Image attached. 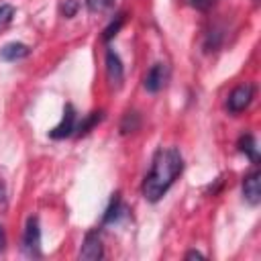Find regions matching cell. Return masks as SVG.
Listing matches in <instances>:
<instances>
[{
  "instance_id": "30bf717a",
  "label": "cell",
  "mask_w": 261,
  "mask_h": 261,
  "mask_svg": "<svg viewBox=\"0 0 261 261\" xmlns=\"http://www.w3.org/2000/svg\"><path fill=\"white\" fill-rule=\"evenodd\" d=\"M237 147H239V151L241 153H245L255 165L259 163V151H257V141H255V137L251 135V133H245V135H241V139H239V143H237Z\"/></svg>"
},
{
  "instance_id": "ffe728a7",
  "label": "cell",
  "mask_w": 261,
  "mask_h": 261,
  "mask_svg": "<svg viewBox=\"0 0 261 261\" xmlns=\"http://www.w3.org/2000/svg\"><path fill=\"white\" fill-rule=\"evenodd\" d=\"M6 202V188H4V184H0V204H4Z\"/></svg>"
},
{
  "instance_id": "3957f363",
  "label": "cell",
  "mask_w": 261,
  "mask_h": 261,
  "mask_svg": "<svg viewBox=\"0 0 261 261\" xmlns=\"http://www.w3.org/2000/svg\"><path fill=\"white\" fill-rule=\"evenodd\" d=\"M22 251L29 257H41V228H39V218L31 216L24 226L22 234Z\"/></svg>"
},
{
  "instance_id": "9c48e42d",
  "label": "cell",
  "mask_w": 261,
  "mask_h": 261,
  "mask_svg": "<svg viewBox=\"0 0 261 261\" xmlns=\"http://www.w3.org/2000/svg\"><path fill=\"white\" fill-rule=\"evenodd\" d=\"M29 53H31V49L24 43H8L0 49V57L4 61H18V59H24Z\"/></svg>"
},
{
  "instance_id": "ac0fdd59",
  "label": "cell",
  "mask_w": 261,
  "mask_h": 261,
  "mask_svg": "<svg viewBox=\"0 0 261 261\" xmlns=\"http://www.w3.org/2000/svg\"><path fill=\"white\" fill-rule=\"evenodd\" d=\"M190 6H194L196 10H208L212 6V0H188Z\"/></svg>"
},
{
  "instance_id": "e0dca14e",
  "label": "cell",
  "mask_w": 261,
  "mask_h": 261,
  "mask_svg": "<svg viewBox=\"0 0 261 261\" xmlns=\"http://www.w3.org/2000/svg\"><path fill=\"white\" fill-rule=\"evenodd\" d=\"M12 16H14V6L2 4V6H0V27L8 24V22L12 20Z\"/></svg>"
},
{
  "instance_id": "7c38bea8",
  "label": "cell",
  "mask_w": 261,
  "mask_h": 261,
  "mask_svg": "<svg viewBox=\"0 0 261 261\" xmlns=\"http://www.w3.org/2000/svg\"><path fill=\"white\" fill-rule=\"evenodd\" d=\"M100 120H102V112H100V110H98V112H90L80 124H75V133H77V135H86V133H90Z\"/></svg>"
},
{
  "instance_id": "ba28073f",
  "label": "cell",
  "mask_w": 261,
  "mask_h": 261,
  "mask_svg": "<svg viewBox=\"0 0 261 261\" xmlns=\"http://www.w3.org/2000/svg\"><path fill=\"white\" fill-rule=\"evenodd\" d=\"M75 133V110L71 104H65L63 108V116H61V122L49 130V137L51 139H65L69 135Z\"/></svg>"
},
{
  "instance_id": "7a4b0ae2",
  "label": "cell",
  "mask_w": 261,
  "mask_h": 261,
  "mask_svg": "<svg viewBox=\"0 0 261 261\" xmlns=\"http://www.w3.org/2000/svg\"><path fill=\"white\" fill-rule=\"evenodd\" d=\"M253 96H255V86H253V84H247V82H245V84H239L237 88L230 90V94H228V98H226V110H228L230 114L243 112V110L251 104Z\"/></svg>"
},
{
  "instance_id": "277c9868",
  "label": "cell",
  "mask_w": 261,
  "mask_h": 261,
  "mask_svg": "<svg viewBox=\"0 0 261 261\" xmlns=\"http://www.w3.org/2000/svg\"><path fill=\"white\" fill-rule=\"evenodd\" d=\"M102 257H104V247H102V239H100L98 230L86 232L82 249H80V259H84V261H98Z\"/></svg>"
},
{
  "instance_id": "4fadbf2b",
  "label": "cell",
  "mask_w": 261,
  "mask_h": 261,
  "mask_svg": "<svg viewBox=\"0 0 261 261\" xmlns=\"http://www.w3.org/2000/svg\"><path fill=\"white\" fill-rule=\"evenodd\" d=\"M139 126H141V116L137 112H126L122 116V122H120V133L122 135H128V133L139 130Z\"/></svg>"
},
{
  "instance_id": "5b68a950",
  "label": "cell",
  "mask_w": 261,
  "mask_h": 261,
  "mask_svg": "<svg viewBox=\"0 0 261 261\" xmlns=\"http://www.w3.org/2000/svg\"><path fill=\"white\" fill-rule=\"evenodd\" d=\"M167 77H169L167 65H165V63H155V65L147 71V75H145V80H143V86H145L147 92L157 94V92L167 84Z\"/></svg>"
},
{
  "instance_id": "44dd1931",
  "label": "cell",
  "mask_w": 261,
  "mask_h": 261,
  "mask_svg": "<svg viewBox=\"0 0 261 261\" xmlns=\"http://www.w3.org/2000/svg\"><path fill=\"white\" fill-rule=\"evenodd\" d=\"M4 249V226L0 224V251Z\"/></svg>"
},
{
  "instance_id": "8fae6325",
  "label": "cell",
  "mask_w": 261,
  "mask_h": 261,
  "mask_svg": "<svg viewBox=\"0 0 261 261\" xmlns=\"http://www.w3.org/2000/svg\"><path fill=\"white\" fill-rule=\"evenodd\" d=\"M122 200H120V194L116 192L112 198H110V204H108V208H106V212H104V216H102V224H114L118 218H120V214H122Z\"/></svg>"
},
{
  "instance_id": "2e32d148",
  "label": "cell",
  "mask_w": 261,
  "mask_h": 261,
  "mask_svg": "<svg viewBox=\"0 0 261 261\" xmlns=\"http://www.w3.org/2000/svg\"><path fill=\"white\" fill-rule=\"evenodd\" d=\"M77 8H80V2H77V0H63V2H61V14H63L65 18L75 16Z\"/></svg>"
},
{
  "instance_id": "8992f818",
  "label": "cell",
  "mask_w": 261,
  "mask_h": 261,
  "mask_svg": "<svg viewBox=\"0 0 261 261\" xmlns=\"http://www.w3.org/2000/svg\"><path fill=\"white\" fill-rule=\"evenodd\" d=\"M243 196L251 206H257L261 202V173H259V169H253L243 177Z\"/></svg>"
},
{
  "instance_id": "9a60e30c",
  "label": "cell",
  "mask_w": 261,
  "mask_h": 261,
  "mask_svg": "<svg viewBox=\"0 0 261 261\" xmlns=\"http://www.w3.org/2000/svg\"><path fill=\"white\" fill-rule=\"evenodd\" d=\"M114 4V0H86V8L90 12H104Z\"/></svg>"
},
{
  "instance_id": "5bb4252c",
  "label": "cell",
  "mask_w": 261,
  "mask_h": 261,
  "mask_svg": "<svg viewBox=\"0 0 261 261\" xmlns=\"http://www.w3.org/2000/svg\"><path fill=\"white\" fill-rule=\"evenodd\" d=\"M122 22H124V12H120V14H116V18L104 29V33H102V39L108 43L110 39H114L116 35H118V31H120V27H122Z\"/></svg>"
},
{
  "instance_id": "7402d4cb",
  "label": "cell",
  "mask_w": 261,
  "mask_h": 261,
  "mask_svg": "<svg viewBox=\"0 0 261 261\" xmlns=\"http://www.w3.org/2000/svg\"><path fill=\"white\" fill-rule=\"evenodd\" d=\"M253 2H255V4H257V2H259V0H253Z\"/></svg>"
},
{
  "instance_id": "d6986e66",
  "label": "cell",
  "mask_w": 261,
  "mask_h": 261,
  "mask_svg": "<svg viewBox=\"0 0 261 261\" xmlns=\"http://www.w3.org/2000/svg\"><path fill=\"white\" fill-rule=\"evenodd\" d=\"M186 259H204V255L198 253V251H188L186 253Z\"/></svg>"
},
{
  "instance_id": "52a82bcc",
  "label": "cell",
  "mask_w": 261,
  "mask_h": 261,
  "mask_svg": "<svg viewBox=\"0 0 261 261\" xmlns=\"http://www.w3.org/2000/svg\"><path fill=\"white\" fill-rule=\"evenodd\" d=\"M106 77H108V82H110L112 88H120L122 86V80H124L122 61H120L118 53L112 51V49L106 51Z\"/></svg>"
},
{
  "instance_id": "6da1fadb",
  "label": "cell",
  "mask_w": 261,
  "mask_h": 261,
  "mask_svg": "<svg viewBox=\"0 0 261 261\" xmlns=\"http://www.w3.org/2000/svg\"><path fill=\"white\" fill-rule=\"evenodd\" d=\"M181 171H184V157L179 149L175 147L157 149V153L153 155L151 169L143 179L141 194L149 202H159L165 196V192L173 186V181L181 175Z\"/></svg>"
}]
</instances>
